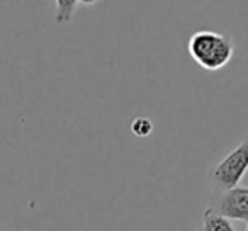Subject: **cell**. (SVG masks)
Returning <instances> with one entry per match:
<instances>
[{
  "label": "cell",
  "instance_id": "ba28073f",
  "mask_svg": "<svg viewBox=\"0 0 248 231\" xmlns=\"http://www.w3.org/2000/svg\"><path fill=\"white\" fill-rule=\"evenodd\" d=\"M247 231H248V223H247Z\"/></svg>",
  "mask_w": 248,
  "mask_h": 231
},
{
  "label": "cell",
  "instance_id": "277c9868",
  "mask_svg": "<svg viewBox=\"0 0 248 231\" xmlns=\"http://www.w3.org/2000/svg\"><path fill=\"white\" fill-rule=\"evenodd\" d=\"M202 228L204 231H236L231 224L230 217L216 213L214 209L207 207L202 214Z\"/></svg>",
  "mask_w": 248,
  "mask_h": 231
},
{
  "label": "cell",
  "instance_id": "7a4b0ae2",
  "mask_svg": "<svg viewBox=\"0 0 248 231\" xmlns=\"http://www.w3.org/2000/svg\"><path fill=\"white\" fill-rule=\"evenodd\" d=\"M248 170V138L241 141L221 162L209 169V177L216 190H226L238 185Z\"/></svg>",
  "mask_w": 248,
  "mask_h": 231
},
{
  "label": "cell",
  "instance_id": "6da1fadb",
  "mask_svg": "<svg viewBox=\"0 0 248 231\" xmlns=\"http://www.w3.org/2000/svg\"><path fill=\"white\" fill-rule=\"evenodd\" d=\"M187 49L194 62L209 72L224 68L234 53L233 41L214 31H197L190 36Z\"/></svg>",
  "mask_w": 248,
  "mask_h": 231
},
{
  "label": "cell",
  "instance_id": "9c48e42d",
  "mask_svg": "<svg viewBox=\"0 0 248 231\" xmlns=\"http://www.w3.org/2000/svg\"><path fill=\"white\" fill-rule=\"evenodd\" d=\"M199 231H204V230H202V228H201V230H199Z\"/></svg>",
  "mask_w": 248,
  "mask_h": 231
},
{
  "label": "cell",
  "instance_id": "8992f818",
  "mask_svg": "<svg viewBox=\"0 0 248 231\" xmlns=\"http://www.w3.org/2000/svg\"><path fill=\"white\" fill-rule=\"evenodd\" d=\"M131 131L135 133L138 138H146L148 135H152L153 131V123L148 118H136L131 123Z\"/></svg>",
  "mask_w": 248,
  "mask_h": 231
},
{
  "label": "cell",
  "instance_id": "3957f363",
  "mask_svg": "<svg viewBox=\"0 0 248 231\" xmlns=\"http://www.w3.org/2000/svg\"><path fill=\"white\" fill-rule=\"evenodd\" d=\"M209 207L230 219L248 223V187L234 185L226 190H216Z\"/></svg>",
  "mask_w": 248,
  "mask_h": 231
},
{
  "label": "cell",
  "instance_id": "5b68a950",
  "mask_svg": "<svg viewBox=\"0 0 248 231\" xmlns=\"http://www.w3.org/2000/svg\"><path fill=\"white\" fill-rule=\"evenodd\" d=\"M56 11H55V21L56 24H66L72 21V15L75 12V7L78 0H55Z\"/></svg>",
  "mask_w": 248,
  "mask_h": 231
},
{
  "label": "cell",
  "instance_id": "52a82bcc",
  "mask_svg": "<svg viewBox=\"0 0 248 231\" xmlns=\"http://www.w3.org/2000/svg\"><path fill=\"white\" fill-rule=\"evenodd\" d=\"M78 2L82 5H95L97 2H99V0H78Z\"/></svg>",
  "mask_w": 248,
  "mask_h": 231
}]
</instances>
